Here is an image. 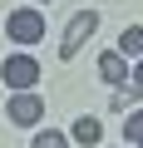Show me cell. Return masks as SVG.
<instances>
[{"label":"cell","instance_id":"1","mask_svg":"<svg viewBox=\"0 0 143 148\" xmlns=\"http://www.w3.org/2000/svg\"><path fill=\"white\" fill-rule=\"evenodd\" d=\"M99 30V10H79L74 20H69V30H64V40H59V54L64 59H74L79 49H84V40Z\"/></svg>","mask_w":143,"mask_h":148},{"label":"cell","instance_id":"2","mask_svg":"<svg viewBox=\"0 0 143 148\" xmlns=\"http://www.w3.org/2000/svg\"><path fill=\"white\" fill-rule=\"evenodd\" d=\"M0 79H5L15 94H20V89H35V84H40V64H35L30 54H10L5 64H0Z\"/></svg>","mask_w":143,"mask_h":148},{"label":"cell","instance_id":"3","mask_svg":"<svg viewBox=\"0 0 143 148\" xmlns=\"http://www.w3.org/2000/svg\"><path fill=\"white\" fill-rule=\"evenodd\" d=\"M5 35H10L15 45H40V35H44V15H40V10H15V15L5 20Z\"/></svg>","mask_w":143,"mask_h":148},{"label":"cell","instance_id":"4","mask_svg":"<svg viewBox=\"0 0 143 148\" xmlns=\"http://www.w3.org/2000/svg\"><path fill=\"white\" fill-rule=\"evenodd\" d=\"M40 114H44L40 94H30V89L10 94V123H40Z\"/></svg>","mask_w":143,"mask_h":148},{"label":"cell","instance_id":"5","mask_svg":"<svg viewBox=\"0 0 143 148\" xmlns=\"http://www.w3.org/2000/svg\"><path fill=\"white\" fill-rule=\"evenodd\" d=\"M99 74H104L109 84H123V79H128V59L114 49V54H104V59H99Z\"/></svg>","mask_w":143,"mask_h":148},{"label":"cell","instance_id":"6","mask_svg":"<svg viewBox=\"0 0 143 148\" xmlns=\"http://www.w3.org/2000/svg\"><path fill=\"white\" fill-rule=\"evenodd\" d=\"M99 138H104V123H99V119H79V123H74V143H84V148H94Z\"/></svg>","mask_w":143,"mask_h":148},{"label":"cell","instance_id":"7","mask_svg":"<svg viewBox=\"0 0 143 148\" xmlns=\"http://www.w3.org/2000/svg\"><path fill=\"white\" fill-rule=\"evenodd\" d=\"M118 54H123V59H138V54H143V30H123V35H118Z\"/></svg>","mask_w":143,"mask_h":148},{"label":"cell","instance_id":"8","mask_svg":"<svg viewBox=\"0 0 143 148\" xmlns=\"http://www.w3.org/2000/svg\"><path fill=\"white\" fill-rule=\"evenodd\" d=\"M123 138H128V148H143V109H133V114H128Z\"/></svg>","mask_w":143,"mask_h":148},{"label":"cell","instance_id":"9","mask_svg":"<svg viewBox=\"0 0 143 148\" xmlns=\"http://www.w3.org/2000/svg\"><path fill=\"white\" fill-rule=\"evenodd\" d=\"M30 148H69V138H64V133H35Z\"/></svg>","mask_w":143,"mask_h":148},{"label":"cell","instance_id":"10","mask_svg":"<svg viewBox=\"0 0 143 148\" xmlns=\"http://www.w3.org/2000/svg\"><path fill=\"white\" fill-rule=\"evenodd\" d=\"M133 94H143V54H138V64H133Z\"/></svg>","mask_w":143,"mask_h":148}]
</instances>
